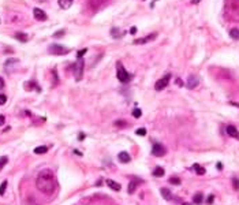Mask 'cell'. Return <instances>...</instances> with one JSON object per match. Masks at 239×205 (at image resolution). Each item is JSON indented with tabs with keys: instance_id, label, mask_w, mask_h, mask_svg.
<instances>
[{
	"instance_id": "cell-12",
	"label": "cell",
	"mask_w": 239,
	"mask_h": 205,
	"mask_svg": "<svg viewBox=\"0 0 239 205\" xmlns=\"http://www.w3.org/2000/svg\"><path fill=\"white\" fill-rule=\"evenodd\" d=\"M118 159H119L120 163H128V161L131 160L130 155H128L127 152H120L119 155H118Z\"/></svg>"
},
{
	"instance_id": "cell-28",
	"label": "cell",
	"mask_w": 239,
	"mask_h": 205,
	"mask_svg": "<svg viewBox=\"0 0 239 205\" xmlns=\"http://www.w3.org/2000/svg\"><path fill=\"white\" fill-rule=\"evenodd\" d=\"M7 103V96L6 94H0V105H4Z\"/></svg>"
},
{
	"instance_id": "cell-27",
	"label": "cell",
	"mask_w": 239,
	"mask_h": 205,
	"mask_svg": "<svg viewBox=\"0 0 239 205\" xmlns=\"http://www.w3.org/2000/svg\"><path fill=\"white\" fill-rule=\"evenodd\" d=\"M141 115H142V111L139 108H135L134 111H133V116H134V118H139Z\"/></svg>"
},
{
	"instance_id": "cell-30",
	"label": "cell",
	"mask_w": 239,
	"mask_h": 205,
	"mask_svg": "<svg viewBox=\"0 0 239 205\" xmlns=\"http://www.w3.org/2000/svg\"><path fill=\"white\" fill-rule=\"evenodd\" d=\"M86 51H88L86 48H83V49H81V51H78V53H77V58H78V59H81V58H82V55H85V53H86Z\"/></svg>"
},
{
	"instance_id": "cell-34",
	"label": "cell",
	"mask_w": 239,
	"mask_h": 205,
	"mask_svg": "<svg viewBox=\"0 0 239 205\" xmlns=\"http://www.w3.org/2000/svg\"><path fill=\"white\" fill-rule=\"evenodd\" d=\"M4 122H6V118H4L3 115H0V126H3Z\"/></svg>"
},
{
	"instance_id": "cell-20",
	"label": "cell",
	"mask_w": 239,
	"mask_h": 205,
	"mask_svg": "<svg viewBox=\"0 0 239 205\" xmlns=\"http://www.w3.org/2000/svg\"><path fill=\"white\" fill-rule=\"evenodd\" d=\"M193 168L195 170V172H197L198 175H204V174H205V168L201 167V165H198V164H194V165H193Z\"/></svg>"
},
{
	"instance_id": "cell-40",
	"label": "cell",
	"mask_w": 239,
	"mask_h": 205,
	"mask_svg": "<svg viewBox=\"0 0 239 205\" xmlns=\"http://www.w3.org/2000/svg\"><path fill=\"white\" fill-rule=\"evenodd\" d=\"M40 1H45V0H40Z\"/></svg>"
},
{
	"instance_id": "cell-21",
	"label": "cell",
	"mask_w": 239,
	"mask_h": 205,
	"mask_svg": "<svg viewBox=\"0 0 239 205\" xmlns=\"http://www.w3.org/2000/svg\"><path fill=\"white\" fill-rule=\"evenodd\" d=\"M47 152H48V146H38V148L34 149V153H37V155H42V153Z\"/></svg>"
},
{
	"instance_id": "cell-3",
	"label": "cell",
	"mask_w": 239,
	"mask_h": 205,
	"mask_svg": "<svg viewBox=\"0 0 239 205\" xmlns=\"http://www.w3.org/2000/svg\"><path fill=\"white\" fill-rule=\"evenodd\" d=\"M119 66V68H118V71H116V77H118V79H119L122 83H127V82H130L131 79V75L127 73V70H124L123 67H122V64H118Z\"/></svg>"
},
{
	"instance_id": "cell-19",
	"label": "cell",
	"mask_w": 239,
	"mask_h": 205,
	"mask_svg": "<svg viewBox=\"0 0 239 205\" xmlns=\"http://www.w3.org/2000/svg\"><path fill=\"white\" fill-rule=\"evenodd\" d=\"M153 175H154V176H157V178L163 176V175H164V168L156 167V168H154V171H153Z\"/></svg>"
},
{
	"instance_id": "cell-17",
	"label": "cell",
	"mask_w": 239,
	"mask_h": 205,
	"mask_svg": "<svg viewBox=\"0 0 239 205\" xmlns=\"http://www.w3.org/2000/svg\"><path fill=\"white\" fill-rule=\"evenodd\" d=\"M15 38L18 41H21V42H26L29 38H27V34H25V33H17L15 34Z\"/></svg>"
},
{
	"instance_id": "cell-7",
	"label": "cell",
	"mask_w": 239,
	"mask_h": 205,
	"mask_svg": "<svg viewBox=\"0 0 239 205\" xmlns=\"http://www.w3.org/2000/svg\"><path fill=\"white\" fill-rule=\"evenodd\" d=\"M33 15H34V18L37 19V21H41V22H44V21H47V19H48V17H47L45 11H42L41 8H34V10H33Z\"/></svg>"
},
{
	"instance_id": "cell-11",
	"label": "cell",
	"mask_w": 239,
	"mask_h": 205,
	"mask_svg": "<svg viewBox=\"0 0 239 205\" xmlns=\"http://www.w3.org/2000/svg\"><path fill=\"white\" fill-rule=\"evenodd\" d=\"M105 183H107V186L111 187V189H112V190H115V191H119L120 189H122L120 183L115 182V181H112V179H107V181H105Z\"/></svg>"
},
{
	"instance_id": "cell-15",
	"label": "cell",
	"mask_w": 239,
	"mask_h": 205,
	"mask_svg": "<svg viewBox=\"0 0 239 205\" xmlns=\"http://www.w3.org/2000/svg\"><path fill=\"white\" fill-rule=\"evenodd\" d=\"M137 186H138V182L137 181H131L130 183H128V187H127V190H128V194H134V191L137 190Z\"/></svg>"
},
{
	"instance_id": "cell-26",
	"label": "cell",
	"mask_w": 239,
	"mask_h": 205,
	"mask_svg": "<svg viewBox=\"0 0 239 205\" xmlns=\"http://www.w3.org/2000/svg\"><path fill=\"white\" fill-rule=\"evenodd\" d=\"M232 186H234V189H235V190H239V179L238 178L232 179Z\"/></svg>"
},
{
	"instance_id": "cell-39",
	"label": "cell",
	"mask_w": 239,
	"mask_h": 205,
	"mask_svg": "<svg viewBox=\"0 0 239 205\" xmlns=\"http://www.w3.org/2000/svg\"><path fill=\"white\" fill-rule=\"evenodd\" d=\"M190 1H191V4H198L201 0H190Z\"/></svg>"
},
{
	"instance_id": "cell-9",
	"label": "cell",
	"mask_w": 239,
	"mask_h": 205,
	"mask_svg": "<svg viewBox=\"0 0 239 205\" xmlns=\"http://www.w3.org/2000/svg\"><path fill=\"white\" fill-rule=\"evenodd\" d=\"M198 78L195 77V75H190L189 77V79H187V82H186V86L189 88V89H195L198 86Z\"/></svg>"
},
{
	"instance_id": "cell-23",
	"label": "cell",
	"mask_w": 239,
	"mask_h": 205,
	"mask_svg": "<svg viewBox=\"0 0 239 205\" xmlns=\"http://www.w3.org/2000/svg\"><path fill=\"white\" fill-rule=\"evenodd\" d=\"M6 189H7V181H4L1 185H0V196H3L6 193Z\"/></svg>"
},
{
	"instance_id": "cell-38",
	"label": "cell",
	"mask_w": 239,
	"mask_h": 205,
	"mask_svg": "<svg viewBox=\"0 0 239 205\" xmlns=\"http://www.w3.org/2000/svg\"><path fill=\"white\" fill-rule=\"evenodd\" d=\"M176 83H178V85H179V86H182V85H183L182 79H179V78H178V79H176Z\"/></svg>"
},
{
	"instance_id": "cell-10",
	"label": "cell",
	"mask_w": 239,
	"mask_h": 205,
	"mask_svg": "<svg viewBox=\"0 0 239 205\" xmlns=\"http://www.w3.org/2000/svg\"><path fill=\"white\" fill-rule=\"evenodd\" d=\"M225 131H227V134L230 135V137H234V138H238V140H239V133H238V130H236L235 126L228 124L227 129H225Z\"/></svg>"
},
{
	"instance_id": "cell-18",
	"label": "cell",
	"mask_w": 239,
	"mask_h": 205,
	"mask_svg": "<svg viewBox=\"0 0 239 205\" xmlns=\"http://www.w3.org/2000/svg\"><path fill=\"white\" fill-rule=\"evenodd\" d=\"M193 201H194V204H197V205H200L202 201H204V196H202V193H197L193 197Z\"/></svg>"
},
{
	"instance_id": "cell-32",
	"label": "cell",
	"mask_w": 239,
	"mask_h": 205,
	"mask_svg": "<svg viewBox=\"0 0 239 205\" xmlns=\"http://www.w3.org/2000/svg\"><path fill=\"white\" fill-rule=\"evenodd\" d=\"M213 200H215V196L210 194L209 197H208V200H206V202H208V204H213Z\"/></svg>"
},
{
	"instance_id": "cell-1",
	"label": "cell",
	"mask_w": 239,
	"mask_h": 205,
	"mask_svg": "<svg viewBox=\"0 0 239 205\" xmlns=\"http://www.w3.org/2000/svg\"><path fill=\"white\" fill-rule=\"evenodd\" d=\"M36 186L45 196H51L55 191L56 179H55L53 172L49 168H44L42 171H40V174L37 175V179H36Z\"/></svg>"
},
{
	"instance_id": "cell-36",
	"label": "cell",
	"mask_w": 239,
	"mask_h": 205,
	"mask_svg": "<svg viewBox=\"0 0 239 205\" xmlns=\"http://www.w3.org/2000/svg\"><path fill=\"white\" fill-rule=\"evenodd\" d=\"M85 137H86V135H85V134H79L78 140H79V141H82V140H85Z\"/></svg>"
},
{
	"instance_id": "cell-24",
	"label": "cell",
	"mask_w": 239,
	"mask_h": 205,
	"mask_svg": "<svg viewBox=\"0 0 239 205\" xmlns=\"http://www.w3.org/2000/svg\"><path fill=\"white\" fill-rule=\"evenodd\" d=\"M169 183H171V185H176V186H178V185H180V179L176 178V176H174V178H169Z\"/></svg>"
},
{
	"instance_id": "cell-37",
	"label": "cell",
	"mask_w": 239,
	"mask_h": 205,
	"mask_svg": "<svg viewBox=\"0 0 239 205\" xmlns=\"http://www.w3.org/2000/svg\"><path fill=\"white\" fill-rule=\"evenodd\" d=\"M135 32H137V27H131L130 33H131V34H135Z\"/></svg>"
},
{
	"instance_id": "cell-2",
	"label": "cell",
	"mask_w": 239,
	"mask_h": 205,
	"mask_svg": "<svg viewBox=\"0 0 239 205\" xmlns=\"http://www.w3.org/2000/svg\"><path fill=\"white\" fill-rule=\"evenodd\" d=\"M83 66H85V63H83L82 59H78L77 60V63L72 66V73H74V77H75V81H81L83 77Z\"/></svg>"
},
{
	"instance_id": "cell-8",
	"label": "cell",
	"mask_w": 239,
	"mask_h": 205,
	"mask_svg": "<svg viewBox=\"0 0 239 205\" xmlns=\"http://www.w3.org/2000/svg\"><path fill=\"white\" fill-rule=\"evenodd\" d=\"M156 37H157V33H152V34H149V36H145L144 38H137V40H134V44H146V42H149V41H153Z\"/></svg>"
},
{
	"instance_id": "cell-31",
	"label": "cell",
	"mask_w": 239,
	"mask_h": 205,
	"mask_svg": "<svg viewBox=\"0 0 239 205\" xmlns=\"http://www.w3.org/2000/svg\"><path fill=\"white\" fill-rule=\"evenodd\" d=\"M127 123L126 122H123V120H116L115 122V126H119V127H123V126H126Z\"/></svg>"
},
{
	"instance_id": "cell-33",
	"label": "cell",
	"mask_w": 239,
	"mask_h": 205,
	"mask_svg": "<svg viewBox=\"0 0 239 205\" xmlns=\"http://www.w3.org/2000/svg\"><path fill=\"white\" fill-rule=\"evenodd\" d=\"M63 34H64V30H60V32L53 34V37H59V36H63Z\"/></svg>"
},
{
	"instance_id": "cell-16",
	"label": "cell",
	"mask_w": 239,
	"mask_h": 205,
	"mask_svg": "<svg viewBox=\"0 0 239 205\" xmlns=\"http://www.w3.org/2000/svg\"><path fill=\"white\" fill-rule=\"evenodd\" d=\"M111 34H112V37H113V38H120L124 33L119 29V27H113V29H111Z\"/></svg>"
},
{
	"instance_id": "cell-5",
	"label": "cell",
	"mask_w": 239,
	"mask_h": 205,
	"mask_svg": "<svg viewBox=\"0 0 239 205\" xmlns=\"http://www.w3.org/2000/svg\"><path fill=\"white\" fill-rule=\"evenodd\" d=\"M169 79H171V74H165L163 78H160L159 81L154 83V89L157 90V92H160V90L165 89L167 88V85L169 83Z\"/></svg>"
},
{
	"instance_id": "cell-14",
	"label": "cell",
	"mask_w": 239,
	"mask_h": 205,
	"mask_svg": "<svg viewBox=\"0 0 239 205\" xmlns=\"http://www.w3.org/2000/svg\"><path fill=\"white\" fill-rule=\"evenodd\" d=\"M59 6L63 10H68L72 6V0H59Z\"/></svg>"
},
{
	"instance_id": "cell-13",
	"label": "cell",
	"mask_w": 239,
	"mask_h": 205,
	"mask_svg": "<svg viewBox=\"0 0 239 205\" xmlns=\"http://www.w3.org/2000/svg\"><path fill=\"white\" fill-rule=\"evenodd\" d=\"M160 193L161 196L164 197V200H167V201H171L172 200V193L171 190H168L167 187H163V189H160Z\"/></svg>"
},
{
	"instance_id": "cell-29",
	"label": "cell",
	"mask_w": 239,
	"mask_h": 205,
	"mask_svg": "<svg viewBox=\"0 0 239 205\" xmlns=\"http://www.w3.org/2000/svg\"><path fill=\"white\" fill-rule=\"evenodd\" d=\"M135 134L137 135H146V130L145 129H137V131H135Z\"/></svg>"
},
{
	"instance_id": "cell-4",
	"label": "cell",
	"mask_w": 239,
	"mask_h": 205,
	"mask_svg": "<svg viewBox=\"0 0 239 205\" xmlns=\"http://www.w3.org/2000/svg\"><path fill=\"white\" fill-rule=\"evenodd\" d=\"M48 52L51 53V55H66V53L68 52V49L66 48V47H63V45L52 44L51 47H49Z\"/></svg>"
},
{
	"instance_id": "cell-41",
	"label": "cell",
	"mask_w": 239,
	"mask_h": 205,
	"mask_svg": "<svg viewBox=\"0 0 239 205\" xmlns=\"http://www.w3.org/2000/svg\"><path fill=\"white\" fill-rule=\"evenodd\" d=\"M183 205H189V204H183Z\"/></svg>"
},
{
	"instance_id": "cell-6",
	"label": "cell",
	"mask_w": 239,
	"mask_h": 205,
	"mask_svg": "<svg viewBox=\"0 0 239 205\" xmlns=\"http://www.w3.org/2000/svg\"><path fill=\"white\" fill-rule=\"evenodd\" d=\"M165 153H167V150L161 144H154L153 148H152V155L156 157H163Z\"/></svg>"
},
{
	"instance_id": "cell-35",
	"label": "cell",
	"mask_w": 239,
	"mask_h": 205,
	"mask_svg": "<svg viewBox=\"0 0 239 205\" xmlns=\"http://www.w3.org/2000/svg\"><path fill=\"white\" fill-rule=\"evenodd\" d=\"M3 88H4V79L0 77V90L3 89Z\"/></svg>"
},
{
	"instance_id": "cell-22",
	"label": "cell",
	"mask_w": 239,
	"mask_h": 205,
	"mask_svg": "<svg viewBox=\"0 0 239 205\" xmlns=\"http://www.w3.org/2000/svg\"><path fill=\"white\" fill-rule=\"evenodd\" d=\"M230 36L234 40H239V29H231L230 30Z\"/></svg>"
},
{
	"instance_id": "cell-42",
	"label": "cell",
	"mask_w": 239,
	"mask_h": 205,
	"mask_svg": "<svg viewBox=\"0 0 239 205\" xmlns=\"http://www.w3.org/2000/svg\"><path fill=\"white\" fill-rule=\"evenodd\" d=\"M0 22H1V21H0Z\"/></svg>"
},
{
	"instance_id": "cell-25",
	"label": "cell",
	"mask_w": 239,
	"mask_h": 205,
	"mask_svg": "<svg viewBox=\"0 0 239 205\" xmlns=\"http://www.w3.org/2000/svg\"><path fill=\"white\" fill-rule=\"evenodd\" d=\"M7 161H8V159L6 156H3V157H0V171H1V168L7 164Z\"/></svg>"
}]
</instances>
